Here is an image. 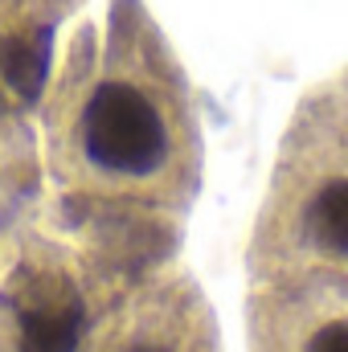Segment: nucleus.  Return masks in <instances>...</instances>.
Segmentation results:
<instances>
[{
	"mask_svg": "<svg viewBox=\"0 0 348 352\" xmlns=\"http://www.w3.org/2000/svg\"><path fill=\"white\" fill-rule=\"evenodd\" d=\"M54 164L74 188L140 205H180L197 180L188 82L144 0H111L83 25L50 102Z\"/></svg>",
	"mask_w": 348,
	"mask_h": 352,
	"instance_id": "obj_1",
	"label": "nucleus"
},
{
	"mask_svg": "<svg viewBox=\"0 0 348 352\" xmlns=\"http://www.w3.org/2000/svg\"><path fill=\"white\" fill-rule=\"evenodd\" d=\"M254 270L348 287V70L303 98L283 140L254 234Z\"/></svg>",
	"mask_w": 348,
	"mask_h": 352,
	"instance_id": "obj_2",
	"label": "nucleus"
},
{
	"mask_svg": "<svg viewBox=\"0 0 348 352\" xmlns=\"http://www.w3.org/2000/svg\"><path fill=\"white\" fill-rule=\"evenodd\" d=\"M74 352H217V340L193 283L160 278L107 311Z\"/></svg>",
	"mask_w": 348,
	"mask_h": 352,
	"instance_id": "obj_3",
	"label": "nucleus"
},
{
	"mask_svg": "<svg viewBox=\"0 0 348 352\" xmlns=\"http://www.w3.org/2000/svg\"><path fill=\"white\" fill-rule=\"evenodd\" d=\"M254 352H348V287L262 278L250 303Z\"/></svg>",
	"mask_w": 348,
	"mask_h": 352,
	"instance_id": "obj_4",
	"label": "nucleus"
}]
</instances>
